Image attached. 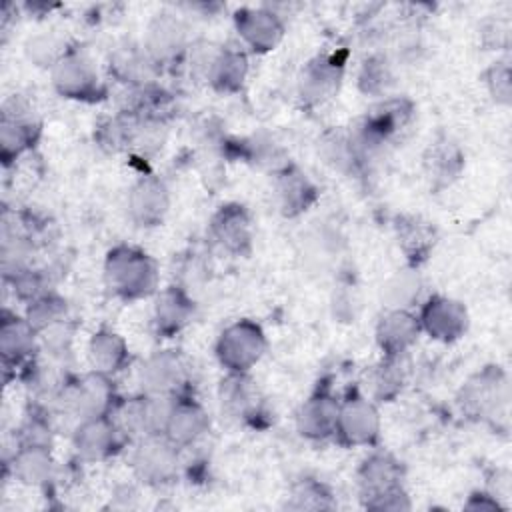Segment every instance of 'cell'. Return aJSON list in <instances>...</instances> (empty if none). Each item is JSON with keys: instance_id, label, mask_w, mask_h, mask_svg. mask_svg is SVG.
<instances>
[{"instance_id": "cell-15", "label": "cell", "mask_w": 512, "mask_h": 512, "mask_svg": "<svg viewBox=\"0 0 512 512\" xmlns=\"http://www.w3.org/2000/svg\"><path fill=\"white\" fill-rule=\"evenodd\" d=\"M340 400L326 386H318L296 412V430L308 440L334 436Z\"/></svg>"}, {"instance_id": "cell-30", "label": "cell", "mask_w": 512, "mask_h": 512, "mask_svg": "<svg viewBox=\"0 0 512 512\" xmlns=\"http://www.w3.org/2000/svg\"><path fill=\"white\" fill-rule=\"evenodd\" d=\"M422 290V278L416 266H406L396 270L382 284V302L386 308H406L410 310L418 302Z\"/></svg>"}, {"instance_id": "cell-6", "label": "cell", "mask_w": 512, "mask_h": 512, "mask_svg": "<svg viewBox=\"0 0 512 512\" xmlns=\"http://www.w3.org/2000/svg\"><path fill=\"white\" fill-rule=\"evenodd\" d=\"M180 448L164 434L140 436L132 454L134 474L152 486L168 484L176 478L180 466Z\"/></svg>"}, {"instance_id": "cell-14", "label": "cell", "mask_w": 512, "mask_h": 512, "mask_svg": "<svg viewBox=\"0 0 512 512\" xmlns=\"http://www.w3.org/2000/svg\"><path fill=\"white\" fill-rule=\"evenodd\" d=\"M344 60L338 56L322 54L312 58L298 80V94L304 104L316 106L330 100L342 82Z\"/></svg>"}, {"instance_id": "cell-20", "label": "cell", "mask_w": 512, "mask_h": 512, "mask_svg": "<svg viewBox=\"0 0 512 512\" xmlns=\"http://www.w3.org/2000/svg\"><path fill=\"white\" fill-rule=\"evenodd\" d=\"M274 190L280 212L290 218L306 212L318 198V188L314 182L292 164H286L276 172Z\"/></svg>"}, {"instance_id": "cell-25", "label": "cell", "mask_w": 512, "mask_h": 512, "mask_svg": "<svg viewBox=\"0 0 512 512\" xmlns=\"http://www.w3.org/2000/svg\"><path fill=\"white\" fill-rule=\"evenodd\" d=\"M464 168V154L448 136L434 140L424 154V170L434 186H448Z\"/></svg>"}, {"instance_id": "cell-5", "label": "cell", "mask_w": 512, "mask_h": 512, "mask_svg": "<svg viewBox=\"0 0 512 512\" xmlns=\"http://www.w3.org/2000/svg\"><path fill=\"white\" fill-rule=\"evenodd\" d=\"M380 412L374 400L352 392L340 400L334 438L342 446H374L380 438Z\"/></svg>"}, {"instance_id": "cell-10", "label": "cell", "mask_w": 512, "mask_h": 512, "mask_svg": "<svg viewBox=\"0 0 512 512\" xmlns=\"http://www.w3.org/2000/svg\"><path fill=\"white\" fill-rule=\"evenodd\" d=\"M142 392L182 396L188 384V364L180 350H158L140 368Z\"/></svg>"}, {"instance_id": "cell-24", "label": "cell", "mask_w": 512, "mask_h": 512, "mask_svg": "<svg viewBox=\"0 0 512 512\" xmlns=\"http://www.w3.org/2000/svg\"><path fill=\"white\" fill-rule=\"evenodd\" d=\"M88 360L92 370L112 376L128 364L130 350L118 332L112 328H100L88 340Z\"/></svg>"}, {"instance_id": "cell-31", "label": "cell", "mask_w": 512, "mask_h": 512, "mask_svg": "<svg viewBox=\"0 0 512 512\" xmlns=\"http://www.w3.org/2000/svg\"><path fill=\"white\" fill-rule=\"evenodd\" d=\"M404 386V372L400 358L384 356L368 374V388L374 400L390 402L394 400Z\"/></svg>"}, {"instance_id": "cell-22", "label": "cell", "mask_w": 512, "mask_h": 512, "mask_svg": "<svg viewBox=\"0 0 512 512\" xmlns=\"http://www.w3.org/2000/svg\"><path fill=\"white\" fill-rule=\"evenodd\" d=\"M194 316V300L180 286H168L158 292L154 304V328L170 338L178 334Z\"/></svg>"}, {"instance_id": "cell-13", "label": "cell", "mask_w": 512, "mask_h": 512, "mask_svg": "<svg viewBox=\"0 0 512 512\" xmlns=\"http://www.w3.org/2000/svg\"><path fill=\"white\" fill-rule=\"evenodd\" d=\"M124 432L118 428L112 416H96L80 420L74 430L72 444L82 460L98 462L112 456L122 442Z\"/></svg>"}, {"instance_id": "cell-35", "label": "cell", "mask_w": 512, "mask_h": 512, "mask_svg": "<svg viewBox=\"0 0 512 512\" xmlns=\"http://www.w3.org/2000/svg\"><path fill=\"white\" fill-rule=\"evenodd\" d=\"M486 88L490 92V96L498 102V104H510V96H512V84H510V66L506 60H498L494 62L486 74Z\"/></svg>"}, {"instance_id": "cell-21", "label": "cell", "mask_w": 512, "mask_h": 512, "mask_svg": "<svg viewBox=\"0 0 512 512\" xmlns=\"http://www.w3.org/2000/svg\"><path fill=\"white\" fill-rule=\"evenodd\" d=\"M208 84L216 92L234 94L238 92L248 76V56L236 48H218L212 52L206 72Z\"/></svg>"}, {"instance_id": "cell-11", "label": "cell", "mask_w": 512, "mask_h": 512, "mask_svg": "<svg viewBox=\"0 0 512 512\" xmlns=\"http://www.w3.org/2000/svg\"><path fill=\"white\" fill-rule=\"evenodd\" d=\"M210 238L228 254L244 256L252 248L254 226L250 212L236 202L222 204L210 218Z\"/></svg>"}, {"instance_id": "cell-2", "label": "cell", "mask_w": 512, "mask_h": 512, "mask_svg": "<svg viewBox=\"0 0 512 512\" xmlns=\"http://www.w3.org/2000/svg\"><path fill=\"white\" fill-rule=\"evenodd\" d=\"M360 498L370 510H408L402 464L388 452L370 454L358 468Z\"/></svg>"}, {"instance_id": "cell-3", "label": "cell", "mask_w": 512, "mask_h": 512, "mask_svg": "<svg viewBox=\"0 0 512 512\" xmlns=\"http://www.w3.org/2000/svg\"><path fill=\"white\" fill-rule=\"evenodd\" d=\"M266 334L254 320L228 324L216 340V358L232 374H248L266 352Z\"/></svg>"}, {"instance_id": "cell-8", "label": "cell", "mask_w": 512, "mask_h": 512, "mask_svg": "<svg viewBox=\"0 0 512 512\" xmlns=\"http://www.w3.org/2000/svg\"><path fill=\"white\" fill-rule=\"evenodd\" d=\"M418 324L432 340L454 342L468 330V310L454 298L434 294L420 306Z\"/></svg>"}, {"instance_id": "cell-28", "label": "cell", "mask_w": 512, "mask_h": 512, "mask_svg": "<svg viewBox=\"0 0 512 512\" xmlns=\"http://www.w3.org/2000/svg\"><path fill=\"white\" fill-rule=\"evenodd\" d=\"M396 236L398 246L406 254L408 264L416 268L420 262L428 258L436 242L434 228L416 216H400L396 222Z\"/></svg>"}, {"instance_id": "cell-36", "label": "cell", "mask_w": 512, "mask_h": 512, "mask_svg": "<svg viewBox=\"0 0 512 512\" xmlns=\"http://www.w3.org/2000/svg\"><path fill=\"white\" fill-rule=\"evenodd\" d=\"M466 508H470V510H500L504 506L498 502V498L494 494H490V492H476L466 502Z\"/></svg>"}, {"instance_id": "cell-9", "label": "cell", "mask_w": 512, "mask_h": 512, "mask_svg": "<svg viewBox=\"0 0 512 512\" xmlns=\"http://www.w3.org/2000/svg\"><path fill=\"white\" fill-rule=\"evenodd\" d=\"M66 402L72 414L80 420L96 418V416H110L116 408V390L114 382L108 374L92 370L90 374L78 378L66 390Z\"/></svg>"}, {"instance_id": "cell-12", "label": "cell", "mask_w": 512, "mask_h": 512, "mask_svg": "<svg viewBox=\"0 0 512 512\" xmlns=\"http://www.w3.org/2000/svg\"><path fill=\"white\" fill-rule=\"evenodd\" d=\"M234 26L242 42L258 54L274 50L282 42L286 30L282 18L266 6H246L236 10Z\"/></svg>"}, {"instance_id": "cell-4", "label": "cell", "mask_w": 512, "mask_h": 512, "mask_svg": "<svg viewBox=\"0 0 512 512\" xmlns=\"http://www.w3.org/2000/svg\"><path fill=\"white\" fill-rule=\"evenodd\" d=\"M508 376L500 366H486L462 386L458 404L470 418H506Z\"/></svg>"}, {"instance_id": "cell-7", "label": "cell", "mask_w": 512, "mask_h": 512, "mask_svg": "<svg viewBox=\"0 0 512 512\" xmlns=\"http://www.w3.org/2000/svg\"><path fill=\"white\" fill-rule=\"evenodd\" d=\"M52 84L60 96L72 100H96L102 94L98 72L80 50H68L52 66Z\"/></svg>"}, {"instance_id": "cell-27", "label": "cell", "mask_w": 512, "mask_h": 512, "mask_svg": "<svg viewBox=\"0 0 512 512\" xmlns=\"http://www.w3.org/2000/svg\"><path fill=\"white\" fill-rule=\"evenodd\" d=\"M36 334L38 332L26 318L4 314L0 324V352L4 366H18L22 360H26L34 352Z\"/></svg>"}, {"instance_id": "cell-19", "label": "cell", "mask_w": 512, "mask_h": 512, "mask_svg": "<svg viewBox=\"0 0 512 512\" xmlns=\"http://www.w3.org/2000/svg\"><path fill=\"white\" fill-rule=\"evenodd\" d=\"M186 26L174 14H156L146 30L144 48L152 62H170L186 48Z\"/></svg>"}, {"instance_id": "cell-16", "label": "cell", "mask_w": 512, "mask_h": 512, "mask_svg": "<svg viewBox=\"0 0 512 512\" xmlns=\"http://www.w3.org/2000/svg\"><path fill=\"white\" fill-rule=\"evenodd\" d=\"M170 208L166 184L156 176H142L128 192L130 220L140 228L158 226Z\"/></svg>"}, {"instance_id": "cell-26", "label": "cell", "mask_w": 512, "mask_h": 512, "mask_svg": "<svg viewBox=\"0 0 512 512\" xmlns=\"http://www.w3.org/2000/svg\"><path fill=\"white\" fill-rule=\"evenodd\" d=\"M14 476L28 486H46L54 476V460L46 444H20L12 458Z\"/></svg>"}, {"instance_id": "cell-34", "label": "cell", "mask_w": 512, "mask_h": 512, "mask_svg": "<svg viewBox=\"0 0 512 512\" xmlns=\"http://www.w3.org/2000/svg\"><path fill=\"white\" fill-rule=\"evenodd\" d=\"M392 82L390 68L384 58H368L358 74V86L364 94H382Z\"/></svg>"}, {"instance_id": "cell-17", "label": "cell", "mask_w": 512, "mask_h": 512, "mask_svg": "<svg viewBox=\"0 0 512 512\" xmlns=\"http://www.w3.org/2000/svg\"><path fill=\"white\" fill-rule=\"evenodd\" d=\"M420 336L418 316L406 308H386L376 322V342L384 356L400 358Z\"/></svg>"}, {"instance_id": "cell-23", "label": "cell", "mask_w": 512, "mask_h": 512, "mask_svg": "<svg viewBox=\"0 0 512 512\" xmlns=\"http://www.w3.org/2000/svg\"><path fill=\"white\" fill-rule=\"evenodd\" d=\"M38 136V124H34L32 116L26 114V106L16 102L14 112H2L0 122V144H2V158L8 164L24 150H28Z\"/></svg>"}, {"instance_id": "cell-18", "label": "cell", "mask_w": 512, "mask_h": 512, "mask_svg": "<svg viewBox=\"0 0 512 512\" xmlns=\"http://www.w3.org/2000/svg\"><path fill=\"white\" fill-rule=\"evenodd\" d=\"M208 428L210 418L204 406L190 396H178L170 412L164 436L178 448H188L196 444L208 432Z\"/></svg>"}, {"instance_id": "cell-32", "label": "cell", "mask_w": 512, "mask_h": 512, "mask_svg": "<svg viewBox=\"0 0 512 512\" xmlns=\"http://www.w3.org/2000/svg\"><path fill=\"white\" fill-rule=\"evenodd\" d=\"M24 318L38 334L44 330H52L60 326L66 318V300L54 292H46L36 300L28 302Z\"/></svg>"}, {"instance_id": "cell-1", "label": "cell", "mask_w": 512, "mask_h": 512, "mask_svg": "<svg viewBox=\"0 0 512 512\" xmlns=\"http://www.w3.org/2000/svg\"><path fill=\"white\" fill-rule=\"evenodd\" d=\"M104 282L122 300L146 298L158 286L156 260L136 246L118 244L106 254Z\"/></svg>"}, {"instance_id": "cell-29", "label": "cell", "mask_w": 512, "mask_h": 512, "mask_svg": "<svg viewBox=\"0 0 512 512\" xmlns=\"http://www.w3.org/2000/svg\"><path fill=\"white\" fill-rule=\"evenodd\" d=\"M222 410L236 418H252L258 414V394L248 374L228 372L220 384Z\"/></svg>"}, {"instance_id": "cell-33", "label": "cell", "mask_w": 512, "mask_h": 512, "mask_svg": "<svg viewBox=\"0 0 512 512\" xmlns=\"http://www.w3.org/2000/svg\"><path fill=\"white\" fill-rule=\"evenodd\" d=\"M336 502L332 500L330 490L312 478H304L292 486L286 508L292 510H332Z\"/></svg>"}]
</instances>
